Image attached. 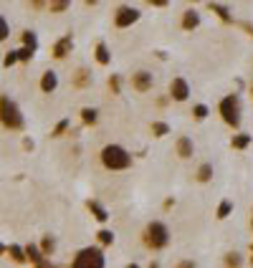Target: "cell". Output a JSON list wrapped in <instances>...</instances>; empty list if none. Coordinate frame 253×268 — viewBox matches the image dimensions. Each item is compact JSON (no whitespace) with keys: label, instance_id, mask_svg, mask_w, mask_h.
Listing matches in <instances>:
<instances>
[{"label":"cell","instance_id":"cell-1","mask_svg":"<svg viewBox=\"0 0 253 268\" xmlns=\"http://www.w3.org/2000/svg\"><path fill=\"white\" fill-rule=\"evenodd\" d=\"M101 165L107 170H112V172L129 170L132 167V155H129V150H124L122 144H107L101 150Z\"/></svg>","mask_w":253,"mask_h":268},{"label":"cell","instance_id":"cell-2","mask_svg":"<svg viewBox=\"0 0 253 268\" xmlns=\"http://www.w3.org/2000/svg\"><path fill=\"white\" fill-rule=\"evenodd\" d=\"M170 228L165 225L162 220H152L150 225L144 228V246L150 248V250H162V248H167L170 246Z\"/></svg>","mask_w":253,"mask_h":268},{"label":"cell","instance_id":"cell-3","mask_svg":"<svg viewBox=\"0 0 253 268\" xmlns=\"http://www.w3.org/2000/svg\"><path fill=\"white\" fill-rule=\"evenodd\" d=\"M0 122H3V127H8L13 132H21L25 127V119L18 109V104L10 96H0Z\"/></svg>","mask_w":253,"mask_h":268},{"label":"cell","instance_id":"cell-4","mask_svg":"<svg viewBox=\"0 0 253 268\" xmlns=\"http://www.w3.org/2000/svg\"><path fill=\"white\" fill-rule=\"evenodd\" d=\"M71 268H107V258L99 246H86L81 248L71 261Z\"/></svg>","mask_w":253,"mask_h":268},{"label":"cell","instance_id":"cell-5","mask_svg":"<svg viewBox=\"0 0 253 268\" xmlns=\"http://www.w3.org/2000/svg\"><path fill=\"white\" fill-rule=\"evenodd\" d=\"M223 122H226L228 127L238 129L241 127V99H238V94H228L220 99V107H218Z\"/></svg>","mask_w":253,"mask_h":268},{"label":"cell","instance_id":"cell-6","mask_svg":"<svg viewBox=\"0 0 253 268\" xmlns=\"http://www.w3.org/2000/svg\"><path fill=\"white\" fill-rule=\"evenodd\" d=\"M142 18V13L137 8H132V5H122L116 13H114V25L116 28H132L137 21Z\"/></svg>","mask_w":253,"mask_h":268},{"label":"cell","instance_id":"cell-7","mask_svg":"<svg viewBox=\"0 0 253 268\" xmlns=\"http://www.w3.org/2000/svg\"><path fill=\"white\" fill-rule=\"evenodd\" d=\"M152 86H155V76L150 71H135L132 73V89L135 91H139V94H144V91H152Z\"/></svg>","mask_w":253,"mask_h":268},{"label":"cell","instance_id":"cell-8","mask_svg":"<svg viewBox=\"0 0 253 268\" xmlns=\"http://www.w3.org/2000/svg\"><path fill=\"white\" fill-rule=\"evenodd\" d=\"M190 96V84L183 79V76H177L170 81V99L172 101H187Z\"/></svg>","mask_w":253,"mask_h":268},{"label":"cell","instance_id":"cell-9","mask_svg":"<svg viewBox=\"0 0 253 268\" xmlns=\"http://www.w3.org/2000/svg\"><path fill=\"white\" fill-rule=\"evenodd\" d=\"M73 48V38L71 36H64V38H58L53 43V58H66Z\"/></svg>","mask_w":253,"mask_h":268},{"label":"cell","instance_id":"cell-10","mask_svg":"<svg viewBox=\"0 0 253 268\" xmlns=\"http://www.w3.org/2000/svg\"><path fill=\"white\" fill-rule=\"evenodd\" d=\"M56 89H58V73L56 71H46L41 76V91L43 94H53Z\"/></svg>","mask_w":253,"mask_h":268},{"label":"cell","instance_id":"cell-11","mask_svg":"<svg viewBox=\"0 0 253 268\" xmlns=\"http://www.w3.org/2000/svg\"><path fill=\"white\" fill-rule=\"evenodd\" d=\"M200 25V13L198 10H185L183 13V28H185V31H195V28Z\"/></svg>","mask_w":253,"mask_h":268},{"label":"cell","instance_id":"cell-12","mask_svg":"<svg viewBox=\"0 0 253 268\" xmlns=\"http://www.w3.org/2000/svg\"><path fill=\"white\" fill-rule=\"evenodd\" d=\"M86 207L92 210V215H94L99 223H107V220H109V210H107V207H104L101 202H96V200H89V202H86Z\"/></svg>","mask_w":253,"mask_h":268},{"label":"cell","instance_id":"cell-13","mask_svg":"<svg viewBox=\"0 0 253 268\" xmlns=\"http://www.w3.org/2000/svg\"><path fill=\"white\" fill-rule=\"evenodd\" d=\"M192 152H195V144H192L190 137H180V139H177V155H180L183 159L192 157Z\"/></svg>","mask_w":253,"mask_h":268},{"label":"cell","instance_id":"cell-14","mask_svg":"<svg viewBox=\"0 0 253 268\" xmlns=\"http://www.w3.org/2000/svg\"><path fill=\"white\" fill-rule=\"evenodd\" d=\"M94 56H96V64H101V66H109L112 64V53H109V48H107V43H104V41L96 43Z\"/></svg>","mask_w":253,"mask_h":268},{"label":"cell","instance_id":"cell-15","mask_svg":"<svg viewBox=\"0 0 253 268\" xmlns=\"http://www.w3.org/2000/svg\"><path fill=\"white\" fill-rule=\"evenodd\" d=\"M25 258L31 261L33 266H38L41 261H46V256L41 253V248H38L36 243H28V246H25Z\"/></svg>","mask_w":253,"mask_h":268},{"label":"cell","instance_id":"cell-16","mask_svg":"<svg viewBox=\"0 0 253 268\" xmlns=\"http://www.w3.org/2000/svg\"><path fill=\"white\" fill-rule=\"evenodd\" d=\"M253 142V137L251 134H246V132H241V134H235V137L230 139V147L233 150H246V147Z\"/></svg>","mask_w":253,"mask_h":268},{"label":"cell","instance_id":"cell-17","mask_svg":"<svg viewBox=\"0 0 253 268\" xmlns=\"http://www.w3.org/2000/svg\"><path fill=\"white\" fill-rule=\"evenodd\" d=\"M198 180L200 182H210L213 180V165L210 162H203V165L198 167Z\"/></svg>","mask_w":253,"mask_h":268},{"label":"cell","instance_id":"cell-18","mask_svg":"<svg viewBox=\"0 0 253 268\" xmlns=\"http://www.w3.org/2000/svg\"><path fill=\"white\" fill-rule=\"evenodd\" d=\"M243 266V256L238 250H230L226 253V268H241Z\"/></svg>","mask_w":253,"mask_h":268},{"label":"cell","instance_id":"cell-19","mask_svg":"<svg viewBox=\"0 0 253 268\" xmlns=\"http://www.w3.org/2000/svg\"><path fill=\"white\" fill-rule=\"evenodd\" d=\"M210 10H213V13H218V16H220V21H226V23H230V21H233V16H230V8H228V5L210 3Z\"/></svg>","mask_w":253,"mask_h":268},{"label":"cell","instance_id":"cell-20","mask_svg":"<svg viewBox=\"0 0 253 268\" xmlns=\"http://www.w3.org/2000/svg\"><path fill=\"white\" fill-rule=\"evenodd\" d=\"M81 119H84V124H96L99 112H96L94 107H84V109H81Z\"/></svg>","mask_w":253,"mask_h":268},{"label":"cell","instance_id":"cell-21","mask_svg":"<svg viewBox=\"0 0 253 268\" xmlns=\"http://www.w3.org/2000/svg\"><path fill=\"white\" fill-rule=\"evenodd\" d=\"M8 253H10V258L16 261V263H25V261H28V258H25V248H21V246H10Z\"/></svg>","mask_w":253,"mask_h":268},{"label":"cell","instance_id":"cell-22","mask_svg":"<svg viewBox=\"0 0 253 268\" xmlns=\"http://www.w3.org/2000/svg\"><path fill=\"white\" fill-rule=\"evenodd\" d=\"M230 213H233V202H230V200H223V202L218 205V213H215V215H218V220H226Z\"/></svg>","mask_w":253,"mask_h":268},{"label":"cell","instance_id":"cell-23","mask_svg":"<svg viewBox=\"0 0 253 268\" xmlns=\"http://www.w3.org/2000/svg\"><path fill=\"white\" fill-rule=\"evenodd\" d=\"M152 134H155V137H167V134H170V124L167 122H152Z\"/></svg>","mask_w":253,"mask_h":268},{"label":"cell","instance_id":"cell-24","mask_svg":"<svg viewBox=\"0 0 253 268\" xmlns=\"http://www.w3.org/2000/svg\"><path fill=\"white\" fill-rule=\"evenodd\" d=\"M23 46H28V48H38V36L33 33V31H23Z\"/></svg>","mask_w":253,"mask_h":268},{"label":"cell","instance_id":"cell-25","mask_svg":"<svg viewBox=\"0 0 253 268\" xmlns=\"http://www.w3.org/2000/svg\"><path fill=\"white\" fill-rule=\"evenodd\" d=\"M53 248H56V241H53V238L51 235H46V238H43V243H41V253H43V256H51V253H53Z\"/></svg>","mask_w":253,"mask_h":268},{"label":"cell","instance_id":"cell-26","mask_svg":"<svg viewBox=\"0 0 253 268\" xmlns=\"http://www.w3.org/2000/svg\"><path fill=\"white\" fill-rule=\"evenodd\" d=\"M96 238H99V243H101V246H112V243H114V233L107 230V228H101V230L96 233Z\"/></svg>","mask_w":253,"mask_h":268},{"label":"cell","instance_id":"cell-27","mask_svg":"<svg viewBox=\"0 0 253 268\" xmlns=\"http://www.w3.org/2000/svg\"><path fill=\"white\" fill-rule=\"evenodd\" d=\"M207 114H210V109H207L205 104H195V107H192V116H195L198 122H203V119H205Z\"/></svg>","mask_w":253,"mask_h":268},{"label":"cell","instance_id":"cell-28","mask_svg":"<svg viewBox=\"0 0 253 268\" xmlns=\"http://www.w3.org/2000/svg\"><path fill=\"white\" fill-rule=\"evenodd\" d=\"M48 10H51V13H64V10H69V0H53V3H48Z\"/></svg>","mask_w":253,"mask_h":268},{"label":"cell","instance_id":"cell-29","mask_svg":"<svg viewBox=\"0 0 253 268\" xmlns=\"http://www.w3.org/2000/svg\"><path fill=\"white\" fill-rule=\"evenodd\" d=\"M16 64H18V51H8L5 58H3V66L10 68V66H16Z\"/></svg>","mask_w":253,"mask_h":268},{"label":"cell","instance_id":"cell-30","mask_svg":"<svg viewBox=\"0 0 253 268\" xmlns=\"http://www.w3.org/2000/svg\"><path fill=\"white\" fill-rule=\"evenodd\" d=\"M33 48H28V46H23V48H18V61H31L33 58Z\"/></svg>","mask_w":253,"mask_h":268},{"label":"cell","instance_id":"cell-31","mask_svg":"<svg viewBox=\"0 0 253 268\" xmlns=\"http://www.w3.org/2000/svg\"><path fill=\"white\" fill-rule=\"evenodd\" d=\"M8 36H10V25H8V21L3 16H0V43H3Z\"/></svg>","mask_w":253,"mask_h":268},{"label":"cell","instance_id":"cell-32","mask_svg":"<svg viewBox=\"0 0 253 268\" xmlns=\"http://www.w3.org/2000/svg\"><path fill=\"white\" fill-rule=\"evenodd\" d=\"M89 81H92V73H89L86 68H81V71H79V76H76V86H86Z\"/></svg>","mask_w":253,"mask_h":268},{"label":"cell","instance_id":"cell-33","mask_svg":"<svg viewBox=\"0 0 253 268\" xmlns=\"http://www.w3.org/2000/svg\"><path fill=\"white\" fill-rule=\"evenodd\" d=\"M69 124H71V122H69V119H61V122H58V124H56V129H53L51 134H53V137H61V134H64V132L69 129Z\"/></svg>","mask_w":253,"mask_h":268},{"label":"cell","instance_id":"cell-34","mask_svg":"<svg viewBox=\"0 0 253 268\" xmlns=\"http://www.w3.org/2000/svg\"><path fill=\"white\" fill-rule=\"evenodd\" d=\"M109 86H112V91H114V94H119V91H122V79H119L116 73H114V76L109 79Z\"/></svg>","mask_w":253,"mask_h":268},{"label":"cell","instance_id":"cell-35","mask_svg":"<svg viewBox=\"0 0 253 268\" xmlns=\"http://www.w3.org/2000/svg\"><path fill=\"white\" fill-rule=\"evenodd\" d=\"M175 268H198V266H195V261H190V258H187V261H180Z\"/></svg>","mask_w":253,"mask_h":268},{"label":"cell","instance_id":"cell-36","mask_svg":"<svg viewBox=\"0 0 253 268\" xmlns=\"http://www.w3.org/2000/svg\"><path fill=\"white\" fill-rule=\"evenodd\" d=\"M36 268H58V266H53V263H51V261L46 258V261H41V263H38Z\"/></svg>","mask_w":253,"mask_h":268},{"label":"cell","instance_id":"cell-37","mask_svg":"<svg viewBox=\"0 0 253 268\" xmlns=\"http://www.w3.org/2000/svg\"><path fill=\"white\" fill-rule=\"evenodd\" d=\"M23 147L25 150H33V139H23Z\"/></svg>","mask_w":253,"mask_h":268},{"label":"cell","instance_id":"cell-38","mask_svg":"<svg viewBox=\"0 0 253 268\" xmlns=\"http://www.w3.org/2000/svg\"><path fill=\"white\" fill-rule=\"evenodd\" d=\"M5 253H8V248H5L3 243H0V256H5Z\"/></svg>","mask_w":253,"mask_h":268},{"label":"cell","instance_id":"cell-39","mask_svg":"<svg viewBox=\"0 0 253 268\" xmlns=\"http://www.w3.org/2000/svg\"><path fill=\"white\" fill-rule=\"evenodd\" d=\"M251 266H253V243H251Z\"/></svg>","mask_w":253,"mask_h":268},{"label":"cell","instance_id":"cell-40","mask_svg":"<svg viewBox=\"0 0 253 268\" xmlns=\"http://www.w3.org/2000/svg\"><path fill=\"white\" fill-rule=\"evenodd\" d=\"M127 268H139V266H137V263H129V266H127Z\"/></svg>","mask_w":253,"mask_h":268},{"label":"cell","instance_id":"cell-41","mask_svg":"<svg viewBox=\"0 0 253 268\" xmlns=\"http://www.w3.org/2000/svg\"><path fill=\"white\" fill-rule=\"evenodd\" d=\"M150 268H160V266H157V263H152V266H150Z\"/></svg>","mask_w":253,"mask_h":268},{"label":"cell","instance_id":"cell-42","mask_svg":"<svg viewBox=\"0 0 253 268\" xmlns=\"http://www.w3.org/2000/svg\"><path fill=\"white\" fill-rule=\"evenodd\" d=\"M251 96H253V84H251Z\"/></svg>","mask_w":253,"mask_h":268},{"label":"cell","instance_id":"cell-43","mask_svg":"<svg viewBox=\"0 0 253 268\" xmlns=\"http://www.w3.org/2000/svg\"><path fill=\"white\" fill-rule=\"evenodd\" d=\"M251 225H253V215H251Z\"/></svg>","mask_w":253,"mask_h":268}]
</instances>
